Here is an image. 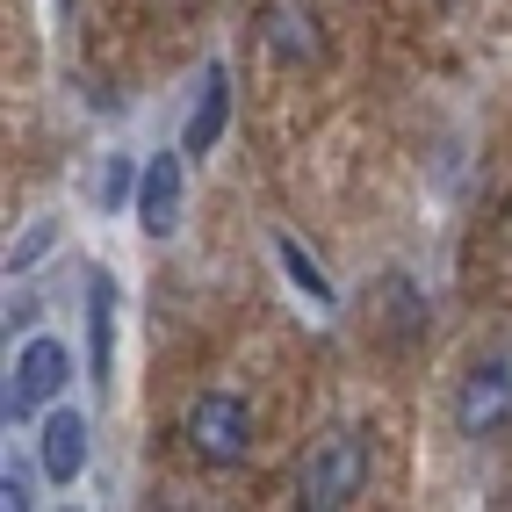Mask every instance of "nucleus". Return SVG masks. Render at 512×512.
<instances>
[{
	"label": "nucleus",
	"mask_w": 512,
	"mask_h": 512,
	"mask_svg": "<svg viewBox=\"0 0 512 512\" xmlns=\"http://www.w3.org/2000/svg\"><path fill=\"white\" fill-rule=\"evenodd\" d=\"M87 339H94V383L109 390V368H116V282L109 275H94L87 282Z\"/></svg>",
	"instance_id": "9d476101"
},
{
	"label": "nucleus",
	"mask_w": 512,
	"mask_h": 512,
	"mask_svg": "<svg viewBox=\"0 0 512 512\" xmlns=\"http://www.w3.org/2000/svg\"><path fill=\"white\" fill-rule=\"evenodd\" d=\"M0 505H8V512H29V505H37V498H29V476L8 462V476H0Z\"/></svg>",
	"instance_id": "ddd939ff"
},
{
	"label": "nucleus",
	"mask_w": 512,
	"mask_h": 512,
	"mask_svg": "<svg viewBox=\"0 0 512 512\" xmlns=\"http://www.w3.org/2000/svg\"><path fill=\"white\" fill-rule=\"evenodd\" d=\"M260 44L275 65H289V73H303V65L325 58V22L311 0H275V8L260 15Z\"/></svg>",
	"instance_id": "39448f33"
},
{
	"label": "nucleus",
	"mask_w": 512,
	"mask_h": 512,
	"mask_svg": "<svg viewBox=\"0 0 512 512\" xmlns=\"http://www.w3.org/2000/svg\"><path fill=\"white\" fill-rule=\"evenodd\" d=\"M181 440H188V455L202 469H217V476L246 469L253 462V404L238 390H202L188 404V419H181Z\"/></svg>",
	"instance_id": "7ed1b4c3"
},
{
	"label": "nucleus",
	"mask_w": 512,
	"mask_h": 512,
	"mask_svg": "<svg viewBox=\"0 0 512 512\" xmlns=\"http://www.w3.org/2000/svg\"><path fill=\"white\" fill-rule=\"evenodd\" d=\"M275 260H282V275H289V289H296V296H311V303H318V311H332V303H339V289H332V275H325V267H318V253H311V246H303V238H296V231H275Z\"/></svg>",
	"instance_id": "1a4fd4ad"
},
{
	"label": "nucleus",
	"mask_w": 512,
	"mask_h": 512,
	"mask_svg": "<svg viewBox=\"0 0 512 512\" xmlns=\"http://www.w3.org/2000/svg\"><path fill=\"white\" fill-rule=\"evenodd\" d=\"M51 238H58V224H29L15 246H8V275H29V267H37L44 253H51Z\"/></svg>",
	"instance_id": "9b49d317"
},
{
	"label": "nucleus",
	"mask_w": 512,
	"mask_h": 512,
	"mask_svg": "<svg viewBox=\"0 0 512 512\" xmlns=\"http://www.w3.org/2000/svg\"><path fill=\"white\" fill-rule=\"evenodd\" d=\"M455 433L469 440V448H498V440H512V339L484 347L462 368V383H455Z\"/></svg>",
	"instance_id": "f03ea898"
},
{
	"label": "nucleus",
	"mask_w": 512,
	"mask_h": 512,
	"mask_svg": "<svg viewBox=\"0 0 512 512\" xmlns=\"http://www.w3.org/2000/svg\"><path fill=\"white\" fill-rule=\"evenodd\" d=\"M368 476H375L368 433L332 426V433L311 440V455H303V469H296V498L311 505V512H347V505H361Z\"/></svg>",
	"instance_id": "f257e3e1"
},
{
	"label": "nucleus",
	"mask_w": 512,
	"mask_h": 512,
	"mask_svg": "<svg viewBox=\"0 0 512 512\" xmlns=\"http://www.w3.org/2000/svg\"><path fill=\"white\" fill-rule=\"evenodd\" d=\"M130 181H138V174H130V152H116L109 166H101V210H123V202H130Z\"/></svg>",
	"instance_id": "f8f14e48"
},
{
	"label": "nucleus",
	"mask_w": 512,
	"mask_h": 512,
	"mask_svg": "<svg viewBox=\"0 0 512 512\" xmlns=\"http://www.w3.org/2000/svg\"><path fill=\"white\" fill-rule=\"evenodd\" d=\"M440 8H448V0H440Z\"/></svg>",
	"instance_id": "2eb2a0df"
},
{
	"label": "nucleus",
	"mask_w": 512,
	"mask_h": 512,
	"mask_svg": "<svg viewBox=\"0 0 512 512\" xmlns=\"http://www.w3.org/2000/svg\"><path fill=\"white\" fill-rule=\"evenodd\" d=\"M29 325H37V303H29V296L8 303V332H29Z\"/></svg>",
	"instance_id": "4468645a"
},
{
	"label": "nucleus",
	"mask_w": 512,
	"mask_h": 512,
	"mask_svg": "<svg viewBox=\"0 0 512 512\" xmlns=\"http://www.w3.org/2000/svg\"><path fill=\"white\" fill-rule=\"evenodd\" d=\"M224 123H231V65H210V73H202V94H195V116H188V130H181V152H188V159L217 152Z\"/></svg>",
	"instance_id": "6e6552de"
},
{
	"label": "nucleus",
	"mask_w": 512,
	"mask_h": 512,
	"mask_svg": "<svg viewBox=\"0 0 512 512\" xmlns=\"http://www.w3.org/2000/svg\"><path fill=\"white\" fill-rule=\"evenodd\" d=\"M181 210H188V166H181V152H152L145 174H138V224H145V238H174Z\"/></svg>",
	"instance_id": "423d86ee"
},
{
	"label": "nucleus",
	"mask_w": 512,
	"mask_h": 512,
	"mask_svg": "<svg viewBox=\"0 0 512 512\" xmlns=\"http://www.w3.org/2000/svg\"><path fill=\"white\" fill-rule=\"evenodd\" d=\"M87 455H94V426H87V412H51L44 433H37V462H44V476H51V484H80V476H87Z\"/></svg>",
	"instance_id": "0eeeda50"
},
{
	"label": "nucleus",
	"mask_w": 512,
	"mask_h": 512,
	"mask_svg": "<svg viewBox=\"0 0 512 512\" xmlns=\"http://www.w3.org/2000/svg\"><path fill=\"white\" fill-rule=\"evenodd\" d=\"M65 383H73V354H65L58 339H29V347L15 354V368H8V426L37 419Z\"/></svg>",
	"instance_id": "20e7f679"
}]
</instances>
